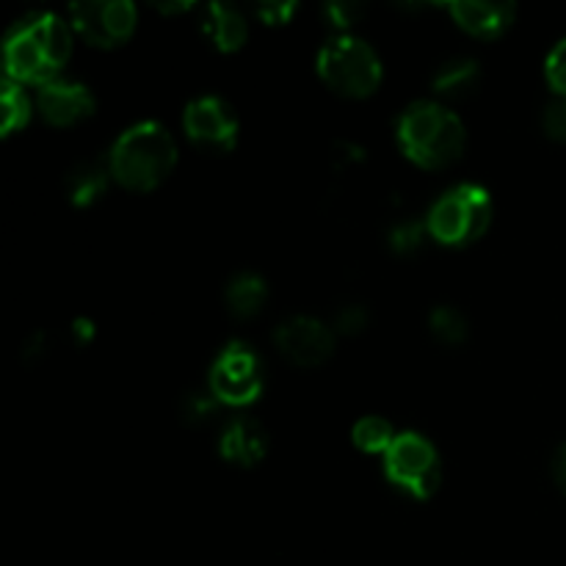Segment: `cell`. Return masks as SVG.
<instances>
[{
  "mask_svg": "<svg viewBox=\"0 0 566 566\" xmlns=\"http://www.w3.org/2000/svg\"><path fill=\"white\" fill-rule=\"evenodd\" d=\"M36 111L48 125L72 127L94 114V94L83 83L55 77L39 88Z\"/></svg>",
  "mask_w": 566,
  "mask_h": 566,
  "instance_id": "11",
  "label": "cell"
},
{
  "mask_svg": "<svg viewBox=\"0 0 566 566\" xmlns=\"http://www.w3.org/2000/svg\"><path fill=\"white\" fill-rule=\"evenodd\" d=\"M158 9L160 11H186L188 3H160Z\"/></svg>",
  "mask_w": 566,
  "mask_h": 566,
  "instance_id": "32",
  "label": "cell"
},
{
  "mask_svg": "<svg viewBox=\"0 0 566 566\" xmlns=\"http://www.w3.org/2000/svg\"><path fill=\"white\" fill-rule=\"evenodd\" d=\"M396 437L398 434L385 418H363L352 429L354 446L363 453H387L392 442H396Z\"/></svg>",
  "mask_w": 566,
  "mask_h": 566,
  "instance_id": "19",
  "label": "cell"
},
{
  "mask_svg": "<svg viewBox=\"0 0 566 566\" xmlns=\"http://www.w3.org/2000/svg\"><path fill=\"white\" fill-rule=\"evenodd\" d=\"M335 329L310 315H293L274 332L276 352L298 368H318L335 352Z\"/></svg>",
  "mask_w": 566,
  "mask_h": 566,
  "instance_id": "9",
  "label": "cell"
},
{
  "mask_svg": "<svg viewBox=\"0 0 566 566\" xmlns=\"http://www.w3.org/2000/svg\"><path fill=\"white\" fill-rule=\"evenodd\" d=\"M481 83V70L473 59H451L437 70L434 92L446 99H464L475 94Z\"/></svg>",
  "mask_w": 566,
  "mask_h": 566,
  "instance_id": "17",
  "label": "cell"
},
{
  "mask_svg": "<svg viewBox=\"0 0 566 566\" xmlns=\"http://www.w3.org/2000/svg\"><path fill=\"white\" fill-rule=\"evenodd\" d=\"M72 53V28L53 11H33L17 20L3 42L9 81L39 86L55 81Z\"/></svg>",
  "mask_w": 566,
  "mask_h": 566,
  "instance_id": "1",
  "label": "cell"
},
{
  "mask_svg": "<svg viewBox=\"0 0 566 566\" xmlns=\"http://www.w3.org/2000/svg\"><path fill=\"white\" fill-rule=\"evenodd\" d=\"M492 221V197L475 182L453 186L431 205L426 230L442 247H468L479 241Z\"/></svg>",
  "mask_w": 566,
  "mask_h": 566,
  "instance_id": "4",
  "label": "cell"
},
{
  "mask_svg": "<svg viewBox=\"0 0 566 566\" xmlns=\"http://www.w3.org/2000/svg\"><path fill=\"white\" fill-rule=\"evenodd\" d=\"M370 324V315L368 310L363 307V304H340V307L335 310V315H332V329H335V335H343V337H357L363 335L365 329H368Z\"/></svg>",
  "mask_w": 566,
  "mask_h": 566,
  "instance_id": "22",
  "label": "cell"
},
{
  "mask_svg": "<svg viewBox=\"0 0 566 566\" xmlns=\"http://www.w3.org/2000/svg\"><path fill=\"white\" fill-rule=\"evenodd\" d=\"M545 77L551 83V88L556 92V97L566 99V39L551 50L545 61Z\"/></svg>",
  "mask_w": 566,
  "mask_h": 566,
  "instance_id": "25",
  "label": "cell"
},
{
  "mask_svg": "<svg viewBox=\"0 0 566 566\" xmlns=\"http://www.w3.org/2000/svg\"><path fill=\"white\" fill-rule=\"evenodd\" d=\"M453 22L475 39H497L512 28L517 17L514 3H475V0H459L448 6Z\"/></svg>",
  "mask_w": 566,
  "mask_h": 566,
  "instance_id": "12",
  "label": "cell"
},
{
  "mask_svg": "<svg viewBox=\"0 0 566 566\" xmlns=\"http://www.w3.org/2000/svg\"><path fill=\"white\" fill-rule=\"evenodd\" d=\"M224 302L235 318H254L263 310V304L269 302V285H265L263 276L243 271V274H235L227 282Z\"/></svg>",
  "mask_w": 566,
  "mask_h": 566,
  "instance_id": "16",
  "label": "cell"
},
{
  "mask_svg": "<svg viewBox=\"0 0 566 566\" xmlns=\"http://www.w3.org/2000/svg\"><path fill=\"white\" fill-rule=\"evenodd\" d=\"M426 238H429L426 221H418V219L396 221V224L390 227V232H387V243H390V249L396 254H403V258L420 252L426 243Z\"/></svg>",
  "mask_w": 566,
  "mask_h": 566,
  "instance_id": "21",
  "label": "cell"
},
{
  "mask_svg": "<svg viewBox=\"0 0 566 566\" xmlns=\"http://www.w3.org/2000/svg\"><path fill=\"white\" fill-rule=\"evenodd\" d=\"M202 31L210 39V44L216 50H221V53H235V50H241L247 44L249 36V25L241 11L224 3L205 6Z\"/></svg>",
  "mask_w": 566,
  "mask_h": 566,
  "instance_id": "14",
  "label": "cell"
},
{
  "mask_svg": "<svg viewBox=\"0 0 566 566\" xmlns=\"http://www.w3.org/2000/svg\"><path fill=\"white\" fill-rule=\"evenodd\" d=\"M365 160V149L354 142H337L335 144V155H332V164L337 169H354Z\"/></svg>",
  "mask_w": 566,
  "mask_h": 566,
  "instance_id": "27",
  "label": "cell"
},
{
  "mask_svg": "<svg viewBox=\"0 0 566 566\" xmlns=\"http://www.w3.org/2000/svg\"><path fill=\"white\" fill-rule=\"evenodd\" d=\"M72 340L77 343V346H88V343L94 340V324L88 318H77L72 321Z\"/></svg>",
  "mask_w": 566,
  "mask_h": 566,
  "instance_id": "29",
  "label": "cell"
},
{
  "mask_svg": "<svg viewBox=\"0 0 566 566\" xmlns=\"http://www.w3.org/2000/svg\"><path fill=\"white\" fill-rule=\"evenodd\" d=\"M221 457L238 468H254L269 451V434L254 418H235L221 431Z\"/></svg>",
  "mask_w": 566,
  "mask_h": 566,
  "instance_id": "13",
  "label": "cell"
},
{
  "mask_svg": "<svg viewBox=\"0 0 566 566\" xmlns=\"http://www.w3.org/2000/svg\"><path fill=\"white\" fill-rule=\"evenodd\" d=\"M177 166V144L160 122H138L127 127L111 147V177L127 191H153Z\"/></svg>",
  "mask_w": 566,
  "mask_h": 566,
  "instance_id": "3",
  "label": "cell"
},
{
  "mask_svg": "<svg viewBox=\"0 0 566 566\" xmlns=\"http://www.w3.org/2000/svg\"><path fill=\"white\" fill-rule=\"evenodd\" d=\"M33 105L36 103H31V97H28V92L20 83H3V94H0V130H3V136H11V133L28 125Z\"/></svg>",
  "mask_w": 566,
  "mask_h": 566,
  "instance_id": "18",
  "label": "cell"
},
{
  "mask_svg": "<svg viewBox=\"0 0 566 566\" xmlns=\"http://www.w3.org/2000/svg\"><path fill=\"white\" fill-rule=\"evenodd\" d=\"M263 363L258 352L241 340L227 343L210 368L208 390L221 407H249L263 392Z\"/></svg>",
  "mask_w": 566,
  "mask_h": 566,
  "instance_id": "7",
  "label": "cell"
},
{
  "mask_svg": "<svg viewBox=\"0 0 566 566\" xmlns=\"http://www.w3.org/2000/svg\"><path fill=\"white\" fill-rule=\"evenodd\" d=\"M553 479H556L558 490L566 495V442L558 448L556 457H553Z\"/></svg>",
  "mask_w": 566,
  "mask_h": 566,
  "instance_id": "31",
  "label": "cell"
},
{
  "mask_svg": "<svg viewBox=\"0 0 566 566\" xmlns=\"http://www.w3.org/2000/svg\"><path fill=\"white\" fill-rule=\"evenodd\" d=\"M318 75L340 97L365 99L381 86L385 66L368 42L340 33L321 48Z\"/></svg>",
  "mask_w": 566,
  "mask_h": 566,
  "instance_id": "5",
  "label": "cell"
},
{
  "mask_svg": "<svg viewBox=\"0 0 566 566\" xmlns=\"http://www.w3.org/2000/svg\"><path fill=\"white\" fill-rule=\"evenodd\" d=\"M138 22L136 6L127 0H86L70 6V28L94 48H116L133 36Z\"/></svg>",
  "mask_w": 566,
  "mask_h": 566,
  "instance_id": "8",
  "label": "cell"
},
{
  "mask_svg": "<svg viewBox=\"0 0 566 566\" xmlns=\"http://www.w3.org/2000/svg\"><path fill=\"white\" fill-rule=\"evenodd\" d=\"M324 14H326V20H329V25L340 28L343 31V28L354 25V22L363 17V6L359 3H329L324 9Z\"/></svg>",
  "mask_w": 566,
  "mask_h": 566,
  "instance_id": "26",
  "label": "cell"
},
{
  "mask_svg": "<svg viewBox=\"0 0 566 566\" xmlns=\"http://www.w3.org/2000/svg\"><path fill=\"white\" fill-rule=\"evenodd\" d=\"M385 475L403 495L429 501L442 481L440 453L418 431H401L385 453Z\"/></svg>",
  "mask_w": 566,
  "mask_h": 566,
  "instance_id": "6",
  "label": "cell"
},
{
  "mask_svg": "<svg viewBox=\"0 0 566 566\" xmlns=\"http://www.w3.org/2000/svg\"><path fill=\"white\" fill-rule=\"evenodd\" d=\"M111 182V169L108 166L97 164V160H86V164H77L75 169L66 175L64 188L66 197L75 208H88L97 199H103V193L108 191Z\"/></svg>",
  "mask_w": 566,
  "mask_h": 566,
  "instance_id": "15",
  "label": "cell"
},
{
  "mask_svg": "<svg viewBox=\"0 0 566 566\" xmlns=\"http://www.w3.org/2000/svg\"><path fill=\"white\" fill-rule=\"evenodd\" d=\"M219 407L221 403L216 401V396L210 390L208 392H191V396H186V401L180 403V415L188 426H205L208 420L216 418Z\"/></svg>",
  "mask_w": 566,
  "mask_h": 566,
  "instance_id": "23",
  "label": "cell"
},
{
  "mask_svg": "<svg viewBox=\"0 0 566 566\" xmlns=\"http://www.w3.org/2000/svg\"><path fill=\"white\" fill-rule=\"evenodd\" d=\"M296 3H263L258 6V17L269 25H282V22H291Z\"/></svg>",
  "mask_w": 566,
  "mask_h": 566,
  "instance_id": "28",
  "label": "cell"
},
{
  "mask_svg": "<svg viewBox=\"0 0 566 566\" xmlns=\"http://www.w3.org/2000/svg\"><path fill=\"white\" fill-rule=\"evenodd\" d=\"M542 130L551 142L566 144V99L556 97L542 111Z\"/></svg>",
  "mask_w": 566,
  "mask_h": 566,
  "instance_id": "24",
  "label": "cell"
},
{
  "mask_svg": "<svg viewBox=\"0 0 566 566\" xmlns=\"http://www.w3.org/2000/svg\"><path fill=\"white\" fill-rule=\"evenodd\" d=\"M429 329L434 340H440L442 346H459V343L468 340L470 324L457 307H437L429 315Z\"/></svg>",
  "mask_w": 566,
  "mask_h": 566,
  "instance_id": "20",
  "label": "cell"
},
{
  "mask_svg": "<svg viewBox=\"0 0 566 566\" xmlns=\"http://www.w3.org/2000/svg\"><path fill=\"white\" fill-rule=\"evenodd\" d=\"M44 354H48V340H44L42 332H36V335L28 337L25 346H22V357L36 359V357H44Z\"/></svg>",
  "mask_w": 566,
  "mask_h": 566,
  "instance_id": "30",
  "label": "cell"
},
{
  "mask_svg": "<svg viewBox=\"0 0 566 566\" xmlns=\"http://www.w3.org/2000/svg\"><path fill=\"white\" fill-rule=\"evenodd\" d=\"M398 144L420 169H448L457 164L468 144L462 119L434 99L412 103L398 119Z\"/></svg>",
  "mask_w": 566,
  "mask_h": 566,
  "instance_id": "2",
  "label": "cell"
},
{
  "mask_svg": "<svg viewBox=\"0 0 566 566\" xmlns=\"http://www.w3.org/2000/svg\"><path fill=\"white\" fill-rule=\"evenodd\" d=\"M182 127L186 136L197 147L210 149V153H224L235 147L238 138V116L221 97L205 94V97L191 99L182 111Z\"/></svg>",
  "mask_w": 566,
  "mask_h": 566,
  "instance_id": "10",
  "label": "cell"
}]
</instances>
